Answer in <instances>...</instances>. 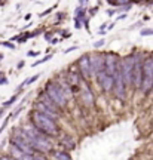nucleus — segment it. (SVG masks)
Instances as JSON below:
<instances>
[{
  "instance_id": "1",
  "label": "nucleus",
  "mask_w": 153,
  "mask_h": 160,
  "mask_svg": "<svg viewBox=\"0 0 153 160\" xmlns=\"http://www.w3.org/2000/svg\"><path fill=\"white\" fill-rule=\"evenodd\" d=\"M28 119H30V126H33L37 132H40L42 135L48 136V138H55V136H60V125L58 122L52 120V119L43 116L37 111H30L28 114Z\"/></svg>"
},
{
  "instance_id": "2",
  "label": "nucleus",
  "mask_w": 153,
  "mask_h": 160,
  "mask_svg": "<svg viewBox=\"0 0 153 160\" xmlns=\"http://www.w3.org/2000/svg\"><path fill=\"white\" fill-rule=\"evenodd\" d=\"M43 92L46 93V96L54 102V105L60 110L61 114L67 110L68 100L66 98V95H64V92H62V89L60 88V84L57 83L54 79H52V80H48V82L45 83V89H43Z\"/></svg>"
},
{
  "instance_id": "3",
  "label": "nucleus",
  "mask_w": 153,
  "mask_h": 160,
  "mask_svg": "<svg viewBox=\"0 0 153 160\" xmlns=\"http://www.w3.org/2000/svg\"><path fill=\"white\" fill-rule=\"evenodd\" d=\"M140 91L144 95H149L153 91V58L150 53L144 55L143 58V82Z\"/></svg>"
},
{
  "instance_id": "4",
  "label": "nucleus",
  "mask_w": 153,
  "mask_h": 160,
  "mask_svg": "<svg viewBox=\"0 0 153 160\" xmlns=\"http://www.w3.org/2000/svg\"><path fill=\"white\" fill-rule=\"evenodd\" d=\"M143 52H134V68H132V84L131 91H140L141 89V82H143Z\"/></svg>"
},
{
  "instance_id": "5",
  "label": "nucleus",
  "mask_w": 153,
  "mask_h": 160,
  "mask_svg": "<svg viewBox=\"0 0 153 160\" xmlns=\"http://www.w3.org/2000/svg\"><path fill=\"white\" fill-rule=\"evenodd\" d=\"M111 92L115 95V98H118L119 101H125L127 100V86L123 83V79H122V71H120V59L119 64L113 73V88H111Z\"/></svg>"
},
{
  "instance_id": "6",
  "label": "nucleus",
  "mask_w": 153,
  "mask_h": 160,
  "mask_svg": "<svg viewBox=\"0 0 153 160\" xmlns=\"http://www.w3.org/2000/svg\"><path fill=\"white\" fill-rule=\"evenodd\" d=\"M132 68H134V52L120 58V71H122V79L127 89H131V84H132Z\"/></svg>"
},
{
  "instance_id": "7",
  "label": "nucleus",
  "mask_w": 153,
  "mask_h": 160,
  "mask_svg": "<svg viewBox=\"0 0 153 160\" xmlns=\"http://www.w3.org/2000/svg\"><path fill=\"white\" fill-rule=\"evenodd\" d=\"M77 73L79 76L82 77V80L89 83L94 79L92 76V70H91V64H89V53H83L80 58L77 59Z\"/></svg>"
},
{
  "instance_id": "8",
  "label": "nucleus",
  "mask_w": 153,
  "mask_h": 160,
  "mask_svg": "<svg viewBox=\"0 0 153 160\" xmlns=\"http://www.w3.org/2000/svg\"><path fill=\"white\" fill-rule=\"evenodd\" d=\"M80 101L88 108H92L95 105V95H94L92 89L89 88V84L86 82L80 83Z\"/></svg>"
},
{
  "instance_id": "9",
  "label": "nucleus",
  "mask_w": 153,
  "mask_h": 160,
  "mask_svg": "<svg viewBox=\"0 0 153 160\" xmlns=\"http://www.w3.org/2000/svg\"><path fill=\"white\" fill-rule=\"evenodd\" d=\"M119 59L120 57L115 52H106L104 53V71L107 76H113L115 70L119 64Z\"/></svg>"
},
{
  "instance_id": "10",
  "label": "nucleus",
  "mask_w": 153,
  "mask_h": 160,
  "mask_svg": "<svg viewBox=\"0 0 153 160\" xmlns=\"http://www.w3.org/2000/svg\"><path fill=\"white\" fill-rule=\"evenodd\" d=\"M95 80H97V83H98V86H100V89H101L103 92H106V93L111 92V88H113V76H107L106 71L101 70L95 76Z\"/></svg>"
},
{
  "instance_id": "11",
  "label": "nucleus",
  "mask_w": 153,
  "mask_h": 160,
  "mask_svg": "<svg viewBox=\"0 0 153 160\" xmlns=\"http://www.w3.org/2000/svg\"><path fill=\"white\" fill-rule=\"evenodd\" d=\"M89 64H91V70H92V76L95 79V76L104 70V53L95 52L92 55H89Z\"/></svg>"
},
{
  "instance_id": "12",
  "label": "nucleus",
  "mask_w": 153,
  "mask_h": 160,
  "mask_svg": "<svg viewBox=\"0 0 153 160\" xmlns=\"http://www.w3.org/2000/svg\"><path fill=\"white\" fill-rule=\"evenodd\" d=\"M33 111H37V113H40V114H43V116H46V117H49V119H52V120H55V122H58L60 120V117H61V114H58V113H55V111H52L49 107H46L43 102H40V101H36L33 102Z\"/></svg>"
},
{
  "instance_id": "13",
  "label": "nucleus",
  "mask_w": 153,
  "mask_h": 160,
  "mask_svg": "<svg viewBox=\"0 0 153 160\" xmlns=\"http://www.w3.org/2000/svg\"><path fill=\"white\" fill-rule=\"evenodd\" d=\"M60 144L64 147V151H73L74 148H76V141H74V138L73 136H70V135H62L60 138Z\"/></svg>"
},
{
  "instance_id": "14",
  "label": "nucleus",
  "mask_w": 153,
  "mask_h": 160,
  "mask_svg": "<svg viewBox=\"0 0 153 160\" xmlns=\"http://www.w3.org/2000/svg\"><path fill=\"white\" fill-rule=\"evenodd\" d=\"M51 157L54 160H73L71 159V156H70V153L64 151V150H51Z\"/></svg>"
},
{
  "instance_id": "15",
  "label": "nucleus",
  "mask_w": 153,
  "mask_h": 160,
  "mask_svg": "<svg viewBox=\"0 0 153 160\" xmlns=\"http://www.w3.org/2000/svg\"><path fill=\"white\" fill-rule=\"evenodd\" d=\"M18 96H19V93H15L14 96H10L6 102H3V105H2V108H8V107H12L14 104H15V101L18 100Z\"/></svg>"
},
{
  "instance_id": "16",
  "label": "nucleus",
  "mask_w": 153,
  "mask_h": 160,
  "mask_svg": "<svg viewBox=\"0 0 153 160\" xmlns=\"http://www.w3.org/2000/svg\"><path fill=\"white\" fill-rule=\"evenodd\" d=\"M51 58H52V53H48L46 57H43V58L37 59L34 64H31V67H37V65H40V64H45V62H48V61H49Z\"/></svg>"
},
{
  "instance_id": "17",
  "label": "nucleus",
  "mask_w": 153,
  "mask_h": 160,
  "mask_svg": "<svg viewBox=\"0 0 153 160\" xmlns=\"http://www.w3.org/2000/svg\"><path fill=\"white\" fill-rule=\"evenodd\" d=\"M40 76H42V74H40V73H37V74H34V76L28 77V79H26V80H24V84H26V86H28V84L34 83V82H36V80H37Z\"/></svg>"
},
{
  "instance_id": "18",
  "label": "nucleus",
  "mask_w": 153,
  "mask_h": 160,
  "mask_svg": "<svg viewBox=\"0 0 153 160\" xmlns=\"http://www.w3.org/2000/svg\"><path fill=\"white\" fill-rule=\"evenodd\" d=\"M33 160H49L48 154H40V153H34L33 154Z\"/></svg>"
},
{
  "instance_id": "19",
  "label": "nucleus",
  "mask_w": 153,
  "mask_h": 160,
  "mask_svg": "<svg viewBox=\"0 0 153 160\" xmlns=\"http://www.w3.org/2000/svg\"><path fill=\"white\" fill-rule=\"evenodd\" d=\"M140 36H143V37H147V36H153V28H143V30L140 31Z\"/></svg>"
},
{
  "instance_id": "20",
  "label": "nucleus",
  "mask_w": 153,
  "mask_h": 160,
  "mask_svg": "<svg viewBox=\"0 0 153 160\" xmlns=\"http://www.w3.org/2000/svg\"><path fill=\"white\" fill-rule=\"evenodd\" d=\"M104 45H106V40H104V37H103V39H100V40H97V42L94 43V49H100Z\"/></svg>"
},
{
  "instance_id": "21",
  "label": "nucleus",
  "mask_w": 153,
  "mask_h": 160,
  "mask_svg": "<svg viewBox=\"0 0 153 160\" xmlns=\"http://www.w3.org/2000/svg\"><path fill=\"white\" fill-rule=\"evenodd\" d=\"M10 119H12V117H10V114H9L8 117H6V119H5V120H3V125L0 126V134H2V132L5 131V127L8 126V123H9V120H10Z\"/></svg>"
},
{
  "instance_id": "22",
  "label": "nucleus",
  "mask_w": 153,
  "mask_h": 160,
  "mask_svg": "<svg viewBox=\"0 0 153 160\" xmlns=\"http://www.w3.org/2000/svg\"><path fill=\"white\" fill-rule=\"evenodd\" d=\"M57 6H58V5H55V6H51V8H49V9H46L45 12H42V14H39V17H40V18L46 17V15H48V14H51V12H52V10H54V9H55V8H57Z\"/></svg>"
},
{
  "instance_id": "23",
  "label": "nucleus",
  "mask_w": 153,
  "mask_h": 160,
  "mask_svg": "<svg viewBox=\"0 0 153 160\" xmlns=\"http://www.w3.org/2000/svg\"><path fill=\"white\" fill-rule=\"evenodd\" d=\"M39 55H40L39 51H28L27 52V57H28V58H36V57H39Z\"/></svg>"
},
{
  "instance_id": "24",
  "label": "nucleus",
  "mask_w": 153,
  "mask_h": 160,
  "mask_svg": "<svg viewBox=\"0 0 153 160\" xmlns=\"http://www.w3.org/2000/svg\"><path fill=\"white\" fill-rule=\"evenodd\" d=\"M0 45H2V46H5V48H8V49H12V51L15 49V45H14V43H10V42H0Z\"/></svg>"
},
{
  "instance_id": "25",
  "label": "nucleus",
  "mask_w": 153,
  "mask_h": 160,
  "mask_svg": "<svg viewBox=\"0 0 153 160\" xmlns=\"http://www.w3.org/2000/svg\"><path fill=\"white\" fill-rule=\"evenodd\" d=\"M106 30H107V22H104V24L98 28V34H100V36H104V34H106Z\"/></svg>"
},
{
  "instance_id": "26",
  "label": "nucleus",
  "mask_w": 153,
  "mask_h": 160,
  "mask_svg": "<svg viewBox=\"0 0 153 160\" xmlns=\"http://www.w3.org/2000/svg\"><path fill=\"white\" fill-rule=\"evenodd\" d=\"M82 27H83V21L74 19V28H76V30H82Z\"/></svg>"
},
{
  "instance_id": "27",
  "label": "nucleus",
  "mask_w": 153,
  "mask_h": 160,
  "mask_svg": "<svg viewBox=\"0 0 153 160\" xmlns=\"http://www.w3.org/2000/svg\"><path fill=\"white\" fill-rule=\"evenodd\" d=\"M52 36H54V33H52V31H46L43 37H45V40H46V42L49 43V42H51V40H52Z\"/></svg>"
},
{
  "instance_id": "28",
  "label": "nucleus",
  "mask_w": 153,
  "mask_h": 160,
  "mask_svg": "<svg viewBox=\"0 0 153 160\" xmlns=\"http://www.w3.org/2000/svg\"><path fill=\"white\" fill-rule=\"evenodd\" d=\"M55 33H60L62 36V39H67L70 37V33H67V30H58V31H55Z\"/></svg>"
},
{
  "instance_id": "29",
  "label": "nucleus",
  "mask_w": 153,
  "mask_h": 160,
  "mask_svg": "<svg viewBox=\"0 0 153 160\" xmlns=\"http://www.w3.org/2000/svg\"><path fill=\"white\" fill-rule=\"evenodd\" d=\"M83 27H85L86 30H89V19H88V17L83 18Z\"/></svg>"
},
{
  "instance_id": "30",
  "label": "nucleus",
  "mask_w": 153,
  "mask_h": 160,
  "mask_svg": "<svg viewBox=\"0 0 153 160\" xmlns=\"http://www.w3.org/2000/svg\"><path fill=\"white\" fill-rule=\"evenodd\" d=\"M97 12H98V6H94V8H92V10H89V15L92 17V15H95Z\"/></svg>"
},
{
  "instance_id": "31",
  "label": "nucleus",
  "mask_w": 153,
  "mask_h": 160,
  "mask_svg": "<svg viewBox=\"0 0 153 160\" xmlns=\"http://www.w3.org/2000/svg\"><path fill=\"white\" fill-rule=\"evenodd\" d=\"M24 65H26V61H19V62H18V65H17V68H18V70H21Z\"/></svg>"
},
{
  "instance_id": "32",
  "label": "nucleus",
  "mask_w": 153,
  "mask_h": 160,
  "mask_svg": "<svg viewBox=\"0 0 153 160\" xmlns=\"http://www.w3.org/2000/svg\"><path fill=\"white\" fill-rule=\"evenodd\" d=\"M116 12H118V10H115V9H109V10H107V15H109V17H111V15H115Z\"/></svg>"
},
{
  "instance_id": "33",
  "label": "nucleus",
  "mask_w": 153,
  "mask_h": 160,
  "mask_svg": "<svg viewBox=\"0 0 153 160\" xmlns=\"http://www.w3.org/2000/svg\"><path fill=\"white\" fill-rule=\"evenodd\" d=\"M76 49H77V46H73V48H68V49H66V51H64V52H66V53H70V52L76 51Z\"/></svg>"
},
{
  "instance_id": "34",
  "label": "nucleus",
  "mask_w": 153,
  "mask_h": 160,
  "mask_svg": "<svg viewBox=\"0 0 153 160\" xmlns=\"http://www.w3.org/2000/svg\"><path fill=\"white\" fill-rule=\"evenodd\" d=\"M8 83V79H6V77H2V79H0V84H6Z\"/></svg>"
},
{
  "instance_id": "35",
  "label": "nucleus",
  "mask_w": 153,
  "mask_h": 160,
  "mask_svg": "<svg viewBox=\"0 0 153 160\" xmlns=\"http://www.w3.org/2000/svg\"><path fill=\"white\" fill-rule=\"evenodd\" d=\"M113 27H115V22H111V24H109V25H107V30H106V33H107V31H110V30L113 28Z\"/></svg>"
},
{
  "instance_id": "36",
  "label": "nucleus",
  "mask_w": 153,
  "mask_h": 160,
  "mask_svg": "<svg viewBox=\"0 0 153 160\" xmlns=\"http://www.w3.org/2000/svg\"><path fill=\"white\" fill-rule=\"evenodd\" d=\"M49 43H51V45H57V43H58V39H57V37H54V39H52Z\"/></svg>"
},
{
  "instance_id": "37",
  "label": "nucleus",
  "mask_w": 153,
  "mask_h": 160,
  "mask_svg": "<svg viewBox=\"0 0 153 160\" xmlns=\"http://www.w3.org/2000/svg\"><path fill=\"white\" fill-rule=\"evenodd\" d=\"M127 18V14H120L119 17H118V19H125Z\"/></svg>"
},
{
  "instance_id": "38",
  "label": "nucleus",
  "mask_w": 153,
  "mask_h": 160,
  "mask_svg": "<svg viewBox=\"0 0 153 160\" xmlns=\"http://www.w3.org/2000/svg\"><path fill=\"white\" fill-rule=\"evenodd\" d=\"M2 59H3V55H2V53H0V61H2Z\"/></svg>"
},
{
  "instance_id": "39",
  "label": "nucleus",
  "mask_w": 153,
  "mask_h": 160,
  "mask_svg": "<svg viewBox=\"0 0 153 160\" xmlns=\"http://www.w3.org/2000/svg\"><path fill=\"white\" fill-rule=\"evenodd\" d=\"M2 77H3V74H2V73H0V79H2Z\"/></svg>"
}]
</instances>
